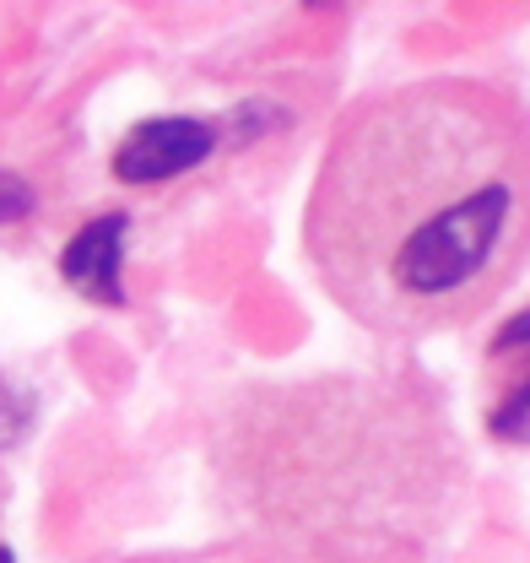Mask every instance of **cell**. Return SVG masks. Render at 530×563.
<instances>
[{"instance_id":"obj_3","label":"cell","mask_w":530,"mask_h":563,"mask_svg":"<svg viewBox=\"0 0 530 563\" xmlns=\"http://www.w3.org/2000/svg\"><path fill=\"white\" fill-rule=\"evenodd\" d=\"M125 228L131 222L120 211H109V217L87 222L66 244L60 272H66V282L81 298H92V303H125V287H120V272H125Z\"/></svg>"},{"instance_id":"obj_5","label":"cell","mask_w":530,"mask_h":563,"mask_svg":"<svg viewBox=\"0 0 530 563\" xmlns=\"http://www.w3.org/2000/svg\"><path fill=\"white\" fill-rule=\"evenodd\" d=\"M33 211V190H27V179H16V174H5L0 168V222H22Z\"/></svg>"},{"instance_id":"obj_7","label":"cell","mask_w":530,"mask_h":563,"mask_svg":"<svg viewBox=\"0 0 530 563\" xmlns=\"http://www.w3.org/2000/svg\"><path fill=\"white\" fill-rule=\"evenodd\" d=\"M309 5H325V0H309Z\"/></svg>"},{"instance_id":"obj_4","label":"cell","mask_w":530,"mask_h":563,"mask_svg":"<svg viewBox=\"0 0 530 563\" xmlns=\"http://www.w3.org/2000/svg\"><path fill=\"white\" fill-rule=\"evenodd\" d=\"M493 357H515V385L498 396L487 428H493V439H504V444H530V309L515 314V320L493 336Z\"/></svg>"},{"instance_id":"obj_1","label":"cell","mask_w":530,"mask_h":563,"mask_svg":"<svg viewBox=\"0 0 530 563\" xmlns=\"http://www.w3.org/2000/svg\"><path fill=\"white\" fill-rule=\"evenodd\" d=\"M530 250V136L476 87H417L335 141L309 255L341 309L433 331L482 309Z\"/></svg>"},{"instance_id":"obj_2","label":"cell","mask_w":530,"mask_h":563,"mask_svg":"<svg viewBox=\"0 0 530 563\" xmlns=\"http://www.w3.org/2000/svg\"><path fill=\"white\" fill-rule=\"evenodd\" d=\"M211 146H217V131H211L206 120L163 114V120L135 125L131 136L120 141V152H114V174H120L125 185H163V179L190 174L196 163H206Z\"/></svg>"},{"instance_id":"obj_6","label":"cell","mask_w":530,"mask_h":563,"mask_svg":"<svg viewBox=\"0 0 530 563\" xmlns=\"http://www.w3.org/2000/svg\"><path fill=\"white\" fill-rule=\"evenodd\" d=\"M0 563H16V559H11V553H5V548H0Z\"/></svg>"}]
</instances>
